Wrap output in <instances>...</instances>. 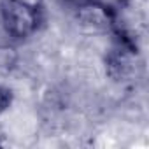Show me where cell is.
Wrapping results in <instances>:
<instances>
[{
	"mask_svg": "<svg viewBox=\"0 0 149 149\" xmlns=\"http://www.w3.org/2000/svg\"><path fill=\"white\" fill-rule=\"evenodd\" d=\"M44 23L39 4L32 0H0V28L13 42L33 37Z\"/></svg>",
	"mask_w": 149,
	"mask_h": 149,
	"instance_id": "obj_1",
	"label": "cell"
},
{
	"mask_svg": "<svg viewBox=\"0 0 149 149\" xmlns=\"http://www.w3.org/2000/svg\"><path fill=\"white\" fill-rule=\"evenodd\" d=\"M104 67H105V76L112 83L119 86L135 84L142 72V60L137 44L116 37L114 46L107 51L104 58Z\"/></svg>",
	"mask_w": 149,
	"mask_h": 149,
	"instance_id": "obj_2",
	"label": "cell"
},
{
	"mask_svg": "<svg viewBox=\"0 0 149 149\" xmlns=\"http://www.w3.org/2000/svg\"><path fill=\"white\" fill-rule=\"evenodd\" d=\"M74 23L86 35H105L114 30V7L102 0H86L72 7Z\"/></svg>",
	"mask_w": 149,
	"mask_h": 149,
	"instance_id": "obj_3",
	"label": "cell"
},
{
	"mask_svg": "<svg viewBox=\"0 0 149 149\" xmlns=\"http://www.w3.org/2000/svg\"><path fill=\"white\" fill-rule=\"evenodd\" d=\"M19 63V53L14 44L0 42V83H6Z\"/></svg>",
	"mask_w": 149,
	"mask_h": 149,
	"instance_id": "obj_4",
	"label": "cell"
},
{
	"mask_svg": "<svg viewBox=\"0 0 149 149\" xmlns=\"http://www.w3.org/2000/svg\"><path fill=\"white\" fill-rule=\"evenodd\" d=\"M13 104H14V93H13V90L6 83H0V119L4 118V114L7 111H11Z\"/></svg>",
	"mask_w": 149,
	"mask_h": 149,
	"instance_id": "obj_5",
	"label": "cell"
},
{
	"mask_svg": "<svg viewBox=\"0 0 149 149\" xmlns=\"http://www.w3.org/2000/svg\"><path fill=\"white\" fill-rule=\"evenodd\" d=\"M61 2H65V4H68V6H72V7H76V6L86 2V0H61Z\"/></svg>",
	"mask_w": 149,
	"mask_h": 149,
	"instance_id": "obj_6",
	"label": "cell"
}]
</instances>
